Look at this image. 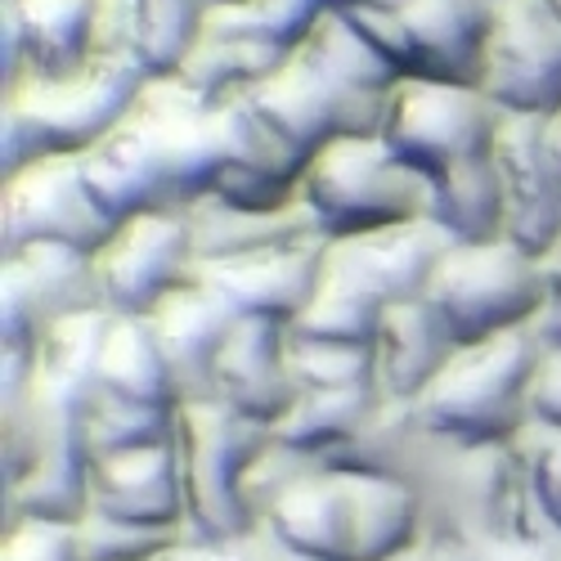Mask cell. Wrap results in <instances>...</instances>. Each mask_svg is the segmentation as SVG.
<instances>
[{"mask_svg": "<svg viewBox=\"0 0 561 561\" xmlns=\"http://www.w3.org/2000/svg\"><path fill=\"white\" fill-rule=\"evenodd\" d=\"M329 10H333V0H239V5H207L203 27L256 36L274 45V50L293 55Z\"/></svg>", "mask_w": 561, "mask_h": 561, "instance_id": "836d02e7", "label": "cell"}, {"mask_svg": "<svg viewBox=\"0 0 561 561\" xmlns=\"http://www.w3.org/2000/svg\"><path fill=\"white\" fill-rule=\"evenodd\" d=\"M248 104L261 113V122L284 139L301 162H310L323 145H333V139L346 135V117H342L337 95L329 90V81L314 72V64L297 50L265 81H256L248 90Z\"/></svg>", "mask_w": 561, "mask_h": 561, "instance_id": "ffe728a7", "label": "cell"}, {"mask_svg": "<svg viewBox=\"0 0 561 561\" xmlns=\"http://www.w3.org/2000/svg\"><path fill=\"white\" fill-rule=\"evenodd\" d=\"M207 5H239V0H207Z\"/></svg>", "mask_w": 561, "mask_h": 561, "instance_id": "db71d44e", "label": "cell"}, {"mask_svg": "<svg viewBox=\"0 0 561 561\" xmlns=\"http://www.w3.org/2000/svg\"><path fill=\"white\" fill-rule=\"evenodd\" d=\"M145 319H149V329H153V337H158L167 364H171L180 404L211 400L216 359H220V351H225L229 329L239 323L233 306L194 274L184 288H175L171 297H162V301L153 306V314H145Z\"/></svg>", "mask_w": 561, "mask_h": 561, "instance_id": "ac0fdd59", "label": "cell"}, {"mask_svg": "<svg viewBox=\"0 0 561 561\" xmlns=\"http://www.w3.org/2000/svg\"><path fill=\"white\" fill-rule=\"evenodd\" d=\"M423 507V539L472 552L494 539H561L535 494L530 462L512 445H462L427 432L404 481Z\"/></svg>", "mask_w": 561, "mask_h": 561, "instance_id": "7a4b0ae2", "label": "cell"}, {"mask_svg": "<svg viewBox=\"0 0 561 561\" xmlns=\"http://www.w3.org/2000/svg\"><path fill=\"white\" fill-rule=\"evenodd\" d=\"M113 229L117 225L85 190L77 153L41 158L0 180V256H14L32 243H64L95 256Z\"/></svg>", "mask_w": 561, "mask_h": 561, "instance_id": "8fae6325", "label": "cell"}, {"mask_svg": "<svg viewBox=\"0 0 561 561\" xmlns=\"http://www.w3.org/2000/svg\"><path fill=\"white\" fill-rule=\"evenodd\" d=\"M256 539H261V561H319V557H310V552H297V548H288V543H278L265 526L256 530Z\"/></svg>", "mask_w": 561, "mask_h": 561, "instance_id": "c3c4849f", "label": "cell"}, {"mask_svg": "<svg viewBox=\"0 0 561 561\" xmlns=\"http://www.w3.org/2000/svg\"><path fill=\"white\" fill-rule=\"evenodd\" d=\"M108 310L95 256L64 243H32L0 256V351H32L64 319Z\"/></svg>", "mask_w": 561, "mask_h": 561, "instance_id": "30bf717a", "label": "cell"}, {"mask_svg": "<svg viewBox=\"0 0 561 561\" xmlns=\"http://www.w3.org/2000/svg\"><path fill=\"white\" fill-rule=\"evenodd\" d=\"M207 561H261V539H256V530L243 535V539L211 543V557H207Z\"/></svg>", "mask_w": 561, "mask_h": 561, "instance_id": "bcb514c9", "label": "cell"}, {"mask_svg": "<svg viewBox=\"0 0 561 561\" xmlns=\"http://www.w3.org/2000/svg\"><path fill=\"white\" fill-rule=\"evenodd\" d=\"M391 561H436V548L432 543H417V548H409V552H400Z\"/></svg>", "mask_w": 561, "mask_h": 561, "instance_id": "f907efd6", "label": "cell"}, {"mask_svg": "<svg viewBox=\"0 0 561 561\" xmlns=\"http://www.w3.org/2000/svg\"><path fill=\"white\" fill-rule=\"evenodd\" d=\"M481 90L499 113L552 117L561 108V10L557 0L490 5Z\"/></svg>", "mask_w": 561, "mask_h": 561, "instance_id": "9c48e42d", "label": "cell"}, {"mask_svg": "<svg viewBox=\"0 0 561 561\" xmlns=\"http://www.w3.org/2000/svg\"><path fill=\"white\" fill-rule=\"evenodd\" d=\"M378 387H346V391H301L297 404L284 413V423L274 427V440L288 449L329 462L342 445L355 440V432L368 423V413L378 409Z\"/></svg>", "mask_w": 561, "mask_h": 561, "instance_id": "83f0119b", "label": "cell"}, {"mask_svg": "<svg viewBox=\"0 0 561 561\" xmlns=\"http://www.w3.org/2000/svg\"><path fill=\"white\" fill-rule=\"evenodd\" d=\"M337 10H387V14H400L409 0H333Z\"/></svg>", "mask_w": 561, "mask_h": 561, "instance_id": "681fc988", "label": "cell"}, {"mask_svg": "<svg viewBox=\"0 0 561 561\" xmlns=\"http://www.w3.org/2000/svg\"><path fill=\"white\" fill-rule=\"evenodd\" d=\"M490 158L503 194V239L543 256L561 239V162L548 139V117L503 113Z\"/></svg>", "mask_w": 561, "mask_h": 561, "instance_id": "4fadbf2b", "label": "cell"}, {"mask_svg": "<svg viewBox=\"0 0 561 561\" xmlns=\"http://www.w3.org/2000/svg\"><path fill=\"white\" fill-rule=\"evenodd\" d=\"M481 5H499V0H481Z\"/></svg>", "mask_w": 561, "mask_h": 561, "instance_id": "11a10c76", "label": "cell"}, {"mask_svg": "<svg viewBox=\"0 0 561 561\" xmlns=\"http://www.w3.org/2000/svg\"><path fill=\"white\" fill-rule=\"evenodd\" d=\"M539 274H543V306L530 329L548 351H561V239L539 256Z\"/></svg>", "mask_w": 561, "mask_h": 561, "instance_id": "b9f144b4", "label": "cell"}, {"mask_svg": "<svg viewBox=\"0 0 561 561\" xmlns=\"http://www.w3.org/2000/svg\"><path fill=\"white\" fill-rule=\"evenodd\" d=\"M517 449L530 462V481H535V494L548 512V522L561 530V432L543 427V423H530L517 436Z\"/></svg>", "mask_w": 561, "mask_h": 561, "instance_id": "ab89813d", "label": "cell"}, {"mask_svg": "<svg viewBox=\"0 0 561 561\" xmlns=\"http://www.w3.org/2000/svg\"><path fill=\"white\" fill-rule=\"evenodd\" d=\"M27 72V45H23V23L14 0H0V90L19 85Z\"/></svg>", "mask_w": 561, "mask_h": 561, "instance_id": "7bdbcfd3", "label": "cell"}, {"mask_svg": "<svg viewBox=\"0 0 561 561\" xmlns=\"http://www.w3.org/2000/svg\"><path fill=\"white\" fill-rule=\"evenodd\" d=\"M557 10H561V0H557Z\"/></svg>", "mask_w": 561, "mask_h": 561, "instance_id": "9f6ffc18", "label": "cell"}, {"mask_svg": "<svg viewBox=\"0 0 561 561\" xmlns=\"http://www.w3.org/2000/svg\"><path fill=\"white\" fill-rule=\"evenodd\" d=\"M337 10V5H333ZM346 23L378 50L400 77H409V41H404V23L400 14H387V10H342Z\"/></svg>", "mask_w": 561, "mask_h": 561, "instance_id": "60d3db41", "label": "cell"}, {"mask_svg": "<svg viewBox=\"0 0 561 561\" xmlns=\"http://www.w3.org/2000/svg\"><path fill=\"white\" fill-rule=\"evenodd\" d=\"M427 306L440 314L458 346L530 329L543 306L539 256L507 239L454 243L427 284Z\"/></svg>", "mask_w": 561, "mask_h": 561, "instance_id": "52a82bcc", "label": "cell"}, {"mask_svg": "<svg viewBox=\"0 0 561 561\" xmlns=\"http://www.w3.org/2000/svg\"><path fill=\"white\" fill-rule=\"evenodd\" d=\"M351 507V561H391L423 539V507L404 481L337 472Z\"/></svg>", "mask_w": 561, "mask_h": 561, "instance_id": "cb8c5ba5", "label": "cell"}, {"mask_svg": "<svg viewBox=\"0 0 561 561\" xmlns=\"http://www.w3.org/2000/svg\"><path fill=\"white\" fill-rule=\"evenodd\" d=\"M499 122L503 113L485 100L481 85L400 77L378 135L404 167H413L423 180H440L467 162L490 158Z\"/></svg>", "mask_w": 561, "mask_h": 561, "instance_id": "ba28073f", "label": "cell"}, {"mask_svg": "<svg viewBox=\"0 0 561 561\" xmlns=\"http://www.w3.org/2000/svg\"><path fill=\"white\" fill-rule=\"evenodd\" d=\"M297 198L333 243L432 216V180L404 167L382 135H342L306 162Z\"/></svg>", "mask_w": 561, "mask_h": 561, "instance_id": "5b68a950", "label": "cell"}, {"mask_svg": "<svg viewBox=\"0 0 561 561\" xmlns=\"http://www.w3.org/2000/svg\"><path fill=\"white\" fill-rule=\"evenodd\" d=\"M382 301H373L364 288H355L351 278L333 274L323 265V278L310 297V306L288 323L293 337H310V342H342V346H378V329H382Z\"/></svg>", "mask_w": 561, "mask_h": 561, "instance_id": "1f68e13d", "label": "cell"}, {"mask_svg": "<svg viewBox=\"0 0 561 561\" xmlns=\"http://www.w3.org/2000/svg\"><path fill=\"white\" fill-rule=\"evenodd\" d=\"M535 423L561 432V351H548L539 387H535Z\"/></svg>", "mask_w": 561, "mask_h": 561, "instance_id": "f6af8a7d", "label": "cell"}, {"mask_svg": "<svg viewBox=\"0 0 561 561\" xmlns=\"http://www.w3.org/2000/svg\"><path fill=\"white\" fill-rule=\"evenodd\" d=\"M198 270L194 233L184 211H139L113 229L95 252V274L108 314L145 319L162 297L184 288Z\"/></svg>", "mask_w": 561, "mask_h": 561, "instance_id": "7c38bea8", "label": "cell"}, {"mask_svg": "<svg viewBox=\"0 0 561 561\" xmlns=\"http://www.w3.org/2000/svg\"><path fill=\"white\" fill-rule=\"evenodd\" d=\"M323 256H329V239H301V243H284L252 256L211 261V265H198L194 274L207 288H216L239 319L293 323L319 288Z\"/></svg>", "mask_w": 561, "mask_h": 561, "instance_id": "9a60e30c", "label": "cell"}, {"mask_svg": "<svg viewBox=\"0 0 561 561\" xmlns=\"http://www.w3.org/2000/svg\"><path fill=\"white\" fill-rule=\"evenodd\" d=\"M100 391H113L149 409H180L171 364L149 329V319L113 314L104 333V351H100Z\"/></svg>", "mask_w": 561, "mask_h": 561, "instance_id": "d4e9b609", "label": "cell"}, {"mask_svg": "<svg viewBox=\"0 0 561 561\" xmlns=\"http://www.w3.org/2000/svg\"><path fill=\"white\" fill-rule=\"evenodd\" d=\"M423 440H427V427H423V417H417L413 400H378V409L368 413V423L355 432V440L342 445L323 467H333V472L409 481Z\"/></svg>", "mask_w": 561, "mask_h": 561, "instance_id": "f1b7e54d", "label": "cell"}, {"mask_svg": "<svg viewBox=\"0 0 561 561\" xmlns=\"http://www.w3.org/2000/svg\"><path fill=\"white\" fill-rule=\"evenodd\" d=\"M314 467H323V462H314V458L288 449L284 440H270V445L256 454V462L248 467V477H243V507H248V517L256 522V530H261V522L270 517V507L284 499L306 472H314Z\"/></svg>", "mask_w": 561, "mask_h": 561, "instance_id": "74e56055", "label": "cell"}, {"mask_svg": "<svg viewBox=\"0 0 561 561\" xmlns=\"http://www.w3.org/2000/svg\"><path fill=\"white\" fill-rule=\"evenodd\" d=\"M0 561H85L77 526L19 517L14 526H0Z\"/></svg>", "mask_w": 561, "mask_h": 561, "instance_id": "f35d334b", "label": "cell"}, {"mask_svg": "<svg viewBox=\"0 0 561 561\" xmlns=\"http://www.w3.org/2000/svg\"><path fill=\"white\" fill-rule=\"evenodd\" d=\"M432 220L454 243L503 239V194H499L494 158H477L432 180Z\"/></svg>", "mask_w": 561, "mask_h": 561, "instance_id": "4dcf8cb0", "label": "cell"}, {"mask_svg": "<svg viewBox=\"0 0 561 561\" xmlns=\"http://www.w3.org/2000/svg\"><path fill=\"white\" fill-rule=\"evenodd\" d=\"M90 512L149 530H190L175 440L90 462Z\"/></svg>", "mask_w": 561, "mask_h": 561, "instance_id": "e0dca14e", "label": "cell"}, {"mask_svg": "<svg viewBox=\"0 0 561 561\" xmlns=\"http://www.w3.org/2000/svg\"><path fill=\"white\" fill-rule=\"evenodd\" d=\"M288 55L274 50V45L256 41V36H233V32H211L203 27L198 41L190 45V55L180 59V68L171 77H180L190 90H198L203 100L220 104L233 95H248L256 81H265Z\"/></svg>", "mask_w": 561, "mask_h": 561, "instance_id": "4316f807", "label": "cell"}, {"mask_svg": "<svg viewBox=\"0 0 561 561\" xmlns=\"http://www.w3.org/2000/svg\"><path fill=\"white\" fill-rule=\"evenodd\" d=\"M184 216H190L198 265L270 252V248L301 243V239H323L301 198L288 207H274V211H252V207H239L220 194H203L194 207H184Z\"/></svg>", "mask_w": 561, "mask_h": 561, "instance_id": "7402d4cb", "label": "cell"}, {"mask_svg": "<svg viewBox=\"0 0 561 561\" xmlns=\"http://www.w3.org/2000/svg\"><path fill=\"white\" fill-rule=\"evenodd\" d=\"M467 561H561V539H494L472 548Z\"/></svg>", "mask_w": 561, "mask_h": 561, "instance_id": "ee69618b", "label": "cell"}, {"mask_svg": "<svg viewBox=\"0 0 561 561\" xmlns=\"http://www.w3.org/2000/svg\"><path fill=\"white\" fill-rule=\"evenodd\" d=\"M27 72L72 77L95 59V0H14Z\"/></svg>", "mask_w": 561, "mask_h": 561, "instance_id": "484cf974", "label": "cell"}, {"mask_svg": "<svg viewBox=\"0 0 561 561\" xmlns=\"http://www.w3.org/2000/svg\"><path fill=\"white\" fill-rule=\"evenodd\" d=\"M548 346L535 329H512L458 346L417 400L423 427L462 445H512L535 423V387Z\"/></svg>", "mask_w": 561, "mask_h": 561, "instance_id": "277c9868", "label": "cell"}, {"mask_svg": "<svg viewBox=\"0 0 561 561\" xmlns=\"http://www.w3.org/2000/svg\"><path fill=\"white\" fill-rule=\"evenodd\" d=\"M449 248H454L449 233L432 216H417L404 225L355 233V239H333L323 265L351 278L373 301L396 306V301L427 297V284Z\"/></svg>", "mask_w": 561, "mask_h": 561, "instance_id": "5bb4252c", "label": "cell"}, {"mask_svg": "<svg viewBox=\"0 0 561 561\" xmlns=\"http://www.w3.org/2000/svg\"><path fill=\"white\" fill-rule=\"evenodd\" d=\"M301 387L288 368V323L274 319H239L225 337V351L211 373V400L261 427H278L297 404Z\"/></svg>", "mask_w": 561, "mask_h": 561, "instance_id": "2e32d148", "label": "cell"}, {"mask_svg": "<svg viewBox=\"0 0 561 561\" xmlns=\"http://www.w3.org/2000/svg\"><path fill=\"white\" fill-rule=\"evenodd\" d=\"M41 458L36 355L0 351V490H14Z\"/></svg>", "mask_w": 561, "mask_h": 561, "instance_id": "f546056e", "label": "cell"}, {"mask_svg": "<svg viewBox=\"0 0 561 561\" xmlns=\"http://www.w3.org/2000/svg\"><path fill=\"white\" fill-rule=\"evenodd\" d=\"M458 342L440 323V314L427 306V297L396 301L382 310L378 346H373V364H378V396L382 400H423V391L440 378V368L454 359Z\"/></svg>", "mask_w": 561, "mask_h": 561, "instance_id": "44dd1931", "label": "cell"}, {"mask_svg": "<svg viewBox=\"0 0 561 561\" xmlns=\"http://www.w3.org/2000/svg\"><path fill=\"white\" fill-rule=\"evenodd\" d=\"M207 0H126L135 59L149 77H171L203 32Z\"/></svg>", "mask_w": 561, "mask_h": 561, "instance_id": "d6a6232c", "label": "cell"}, {"mask_svg": "<svg viewBox=\"0 0 561 561\" xmlns=\"http://www.w3.org/2000/svg\"><path fill=\"white\" fill-rule=\"evenodd\" d=\"M400 23L409 41V77L481 85L490 5L481 0H409Z\"/></svg>", "mask_w": 561, "mask_h": 561, "instance_id": "d6986e66", "label": "cell"}, {"mask_svg": "<svg viewBox=\"0 0 561 561\" xmlns=\"http://www.w3.org/2000/svg\"><path fill=\"white\" fill-rule=\"evenodd\" d=\"M149 72L117 59H90L72 77L23 72L0 90V180L59 153H85L126 117Z\"/></svg>", "mask_w": 561, "mask_h": 561, "instance_id": "3957f363", "label": "cell"}, {"mask_svg": "<svg viewBox=\"0 0 561 561\" xmlns=\"http://www.w3.org/2000/svg\"><path fill=\"white\" fill-rule=\"evenodd\" d=\"M436 548V543H432ZM436 561H467V552L462 548H436Z\"/></svg>", "mask_w": 561, "mask_h": 561, "instance_id": "f5cc1de1", "label": "cell"}, {"mask_svg": "<svg viewBox=\"0 0 561 561\" xmlns=\"http://www.w3.org/2000/svg\"><path fill=\"white\" fill-rule=\"evenodd\" d=\"M278 543L310 552L319 561H351V507L333 467L306 472L261 522Z\"/></svg>", "mask_w": 561, "mask_h": 561, "instance_id": "603a6c76", "label": "cell"}, {"mask_svg": "<svg viewBox=\"0 0 561 561\" xmlns=\"http://www.w3.org/2000/svg\"><path fill=\"white\" fill-rule=\"evenodd\" d=\"M207 557H211V543L184 535L180 543H171V548H162V552H153V557H145V561H207Z\"/></svg>", "mask_w": 561, "mask_h": 561, "instance_id": "7dc6e473", "label": "cell"}, {"mask_svg": "<svg viewBox=\"0 0 561 561\" xmlns=\"http://www.w3.org/2000/svg\"><path fill=\"white\" fill-rule=\"evenodd\" d=\"M274 440L270 427L233 413L220 400H190L175 409V449L184 477V526L203 543L243 539L256 522L243 507V477Z\"/></svg>", "mask_w": 561, "mask_h": 561, "instance_id": "8992f818", "label": "cell"}, {"mask_svg": "<svg viewBox=\"0 0 561 561\" xmlns=\"http://www.w3.org/2000/svg\"><path fill=\"white\" fill-rule=\"evenodd\" d=\"M288 368L301 391H346V387H378V364L368 346L342 342H310L288 333Z\"/></svg>", "mask_w": 561, "mask_h": 561, "instance_id": "d590c367", "label": "cell"}, {"mask_svg": "<svg viewBox=\"0 0 561 561\" xmlns=\"http://www.w3.org/2000/svg\"><path fill=\"white\" fill-rule=\"evenodd\" d=\"M175 440V409H149L122 400L113 391H95L85 409V449L90 462L95 458H113V454H130V449H149Z\"/></svg>", "mask_w": 561, "mask_h": 561, "instance_id": "e575fe53", "label": "cell"}, {"mask_svg": "<svg viewBox=\"0 0 561 561\" xmlns=\"http://www.w3.org/2000/svg\"><path fill=\"white\" fill-rule=\"evenodd\" d=\"M548 139H552V153H557V162H561V108L548 117Z\"/></svg>", "mask_w": 561, "mask_h": 561, "instance_id": "816d5d0a", "label": "cell"}, {"mask_svg": "<svg viewBox=\"0 0 561 561\" xmlns=\"http://www.w3.org/2000/svg\"><path fill=\"white\" fill-rule=\"evenodd\" d=\"M190 530H149V526H130V522H113L100 512H85L77 522V539L85 561H145L171 543H180Z\"/></svg>", "mask_w": 561, "mask_h": 561, "instance_id": "8d00e7d4", "label": "cell"}, {"mask_svg": "<svg viewBox=\"0 0 561 561\" xmlns=\"http://www.w3.org/2000/svg\"><path fill=\"white\" fill-rule=\"evenodd\" d=\"M77 158L90 198L113 225L139 211H184L225 171L220 108L180 77H149L126 117Z\"/></svg>", "mask_w": 561, "mask_h": 561, "instance_id": "6da1fadb", "label": "cell"}]
</instances>
